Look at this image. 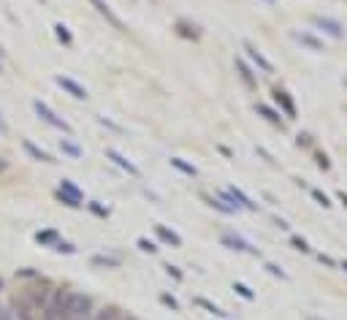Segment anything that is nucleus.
Masks as SVG:
<instances>
[{"label":"nucleus","instance_id":"f257e3e1","mask_svg":"<svg viewBox=\"0 0 347 320\" xmlns=\"http://www.w3.org/2000/svg\"><path fill=\"white\" fill-rule=\"evenodd\" d=\"M49 296H52V285L46 279H41L33 288H25L22 293L14 298V304H11L14 317L16 320H41V312H44Z\"/></svg>","mask_w":347,"mask_h":320},{"label":"nucleus","instance_id":"f03ea898","mask_svg":"<svg viewBox=\"0 0 347 320\" xmlns=\"http://www.w3.org/2000/svg\"><path fill=\"white\" fill-rule=\"evenodd\" d=\"M71 293L73 290H68V288H52V296L41 312V320H68Z\"/></svg>","mask_w":347,"mask_h":320},{"label":"nucleus","instance_id":"7ed1b4c3","mask_svg":"<svg viewBox=\"0 0 347 320\" xmlns=\"http://www.w3.org/2000/svg\"><path fill=\"white\" fill-rule=\"evenodd\" d=\"M68 320H92V298L84 293H71Z\"/></svg>","mask_w":347,"mask_h":320},{"label":"nucleus","instance_id":"20e7f679","mask_svg":"<svg viewBox=\"0 0 347 320\" xmlns=\"http://www.w3.org/2000/svg\"><path fill=\"white\" fill-rule=\"evenodd\" d=\"M54 195H57V201H63L65 206H71V209H79L82 201H84V193H82L79 187H76V185L71 182V179H63Z\"/></svg>","mask_w":347,"mask_h":320},{"label":"nucleus","instance_id":"39448f33","mask_svg":"<svg viewBox=\"0 0 347 320\" xmlns=\"http://www.w3.org/2000/svg\"><path fill=\"white\" fill-rule=\"evenodd\" d=\"M33 109H35V114L41 117L44 122H49L52 128L63 130V133H71V125H68V122H65V119H60V117H57V114H54V111H52L49 106H46L44 101H33Z\"/></svg>","mask_w":347,"mask_h":320},{"label":"nucleus","instance_id":"423d86ee","mask_svg":"<svg viewBox=\"0 0 347 320\" xmlns=\"http://www.w3.org/2000/svg\"><path fill=\"white\" fill-rule=\"evenodd\" d=\"M54 82L60 84V87H63L65 92H68L71 98H76V101H87V90L82 87V84H76L73 79H68V76H57Z\"/></svg>","mask_w":347,"mask_h":320},{"label":"nucleus","instance_id":"0eeeda50","mask_svg":"<svg viewBox=\"0 0 347 320\" xmlns=\"http://www.w3.org/2000/svg\"><path fill=\"white\" fill-rule=\"evenodd\" d=\"M90 3H92V8H95V11H98L101 16H106V22H111L114 27H117V30H125V25H122V19H120V16H117V14H114V11H111V8H109V6H106V3H103V0H90Z\"/></svg>","mask_w":347,"mask_h":320},{"label":"nucleus","instance_id":"6e6552de","mask_svg":"<svg viewBox=\"0 0 347 320\" xmlns=\"http://www.w3.org/2000/svg\"><path fill=\"white\" fill-rule=\"evenodd\" d=\"M106 157H111V160H114V163H117L120 168H125V171H128L130 176H141V171H139V168H136V166H133V163H130V160H128V157H125V155H120V152H117V149H106Z\"/></svg>","mask_w":347,"mask_h":320},{"label":"nucleus","instance_id":"1a4fd4ad","mask_svg":"<svg viewBox=\"0 0 347 320\" xmlns=\"http://www.w3.org/2000/svg\"><path fill=\"white\" fill-rule=\"evenodd\" d=\"M223 244H228L230 250H239V252H249V255H255V252H258V250L249 247L242 236H234V233H223Z\"/></svg>","mask_w":347,"mask_h":320},{"label":"nucleus","instance_id":"9d476101","mask_svg":"<svg viewBox=\"0 0 347 320\" xmlns=\"http://www.w3.org/2000/svg\"><path fill=\"white\" fill-rule=\"evenodd\" d=\"M22 147H25V149H27V152H30L35 160H41V163H54V157H52L49 152H44V149H38V147L33 144V141H27V138H25V141H22Z\"/></svg>","mask_w":347,"mask_h":320},{"label":"nucleus","instance_id":"9b49d317","mask_svg":"<svg viewBox=\"0 0 347 320\" xmlns=\"http://www.w3.org/2000/svg\"><path fill=\"white\" fill-rule=\"evenodd\" d=\"M274 101L285 109V114H287V117H293V114H296V106H293V101H291V95H287L285 90H277V92H274Z\"/></svg>","mask_w":347,"mask_h":320},{"label":"nucleus","instance_id":"f8f14e48","mask_svg":"<svg viewBox=\"0 0 347 320\" xmlns=\"http://www.w3.org/2000/svg\"><path fill=\"white\" fill-rule=\"evenodd\" d=\"M236 71H239V76L244 79V84H247L249 90H255V87H258V82H255V76H253V71L247 68V63H244V60H236Z\"/></svg>","mask_w":347,"mask_h":320},{"label":"nucleus","instance_id":"ddd939ff","mask_svg":"<svg viewBox=\"0 0 347 320\" xmlns=\"http://www.w3.org/2000/svg\"><path fill=\"white\" fill-rule=\"evenodd\" d=\"M155 231H158V236L163 239V242H168V244H174V247H179L182 244V239H179V233H174V231H168L166 225H155Z\"/></svg>","mask_w":347,"mask_h":320},{"label":"nucleus","instance_id":"4468645a","mask_svg":"<svg viewBox=\"0 0 347 320\" xmlns=\"http://www.w3.org/2000/svg\"><path fill=\"white\" fill-rule=\"evenodd\" d=\"M247 52H249V57H253V60H255V63H258V65H260V68H263L266 73H272V63H268V60L263 57V54H260V52L255 49L253 44H247Z\"/></svg>","mask_w":347,"mask_h":320},{"label":"nucleus","instance_id":"2eb2a0df","mask_svg":"<svg viewBox=\"0 0 347 320\" xmlns=\"http://www.w3.org/2000/svg\"><path fill=\"white\" fill-rule=\"evenodd\" d=\"M258 114H263L268 122H274V125H279V128H285V122L282 119H279V114H277V111L274 109H268L266 106V103H258Z\"/></svg>","mask_w":347,"mask_h":320},{"label":"nucleus","instance_id":"dca6fc26","mask_svg":"<svg viewBox=\"0 0 347 320\" xmlns=\"http://www.w3.org/2000/svg\"><path fill=\"white\" fill-rule=\"evenodd\" d=\"M315 25L325 27L331 35H342V25H339V22H331V19H320V16H315Z\"/></svg>","mask_w":347,"mask_h":320},{"label":"nucleus","instance_id":"f3484780","mask_svg":"<svg viewBox=\"0 0 347 320\" xmlns=\"http://www.w3.org/2000/svg\"><path fill=\"white\" fill-rule=\"evenodd\" d=\"M196 304L198 307H204V309H209L211 315H217V317H228V312H223L217 304H211V301H206V298H196Z\"/></svg>","mask_w":347,"mask_h":320},{"label":"nucleus","instance_id":"a211bd4d","mask_svg":"<svg viewBox=\"0 0 347 320\" xmlns=\"http://www.w3.org/2000/svg\"><path fill=\"white\" fill-rule=\"evenodd\" d=\"M296 38H298V41H301V44H306V46H312V49H317V52H320V49H323V44H320V41H317V38H315V35H306V33H301V35H296Z\"/></svg>","mask_w":347,"mask_h":320},{"label":"nucleus","instance_id":"6ab92c4d","mask_svg":"<svg viewBox=\"0 0 347 320\" xmlns=\"http://www.w3.org/2000/svg\"><path fill=\"white\" fill-rule=\"evenodd\" d=\"M35 239L41 244H57V242H60V239H57V231H41Z\"/></svg>","mask_w":347,"mask_h":320},{"label":"nucleus","instance_id":"aec40b11","mask_svg":"<svg viewBox=\"0 0 347 320\" xmlns=\"http://www.w3.org/2000/svg\"><path fill=\"white\" fill-rule=\"evenodd\" d=\"M234 290H236V293L242 296V298H247V301H253V298H255V293H253V290H249V288L244 285V282H236V285H234Z\"/></svg>","mask_w":347,"mask_h":320},{"label":"nucleus","instance_id":"412c9836","mask_svg":"<svg viewBox=\"0 0 347 320\" xmlns=\"http://www.w3.org/2000/svg\"><path fill=\"white\" fill-rule=\"evenodd\" d=\"M60 147H63V152H68V155H73V157H79V155H82V149L76 147V144H71L68 138H63V141H60Z\"/></svg>","mask_w":347,"mask_h":320},{"label":"nucleus","instance_id":"4be33fe9","mask_svg":"<svg viewBox=\"0 0 347 320\" xmlns=\"http://www.w3.org/2000/svg\"><path fill=\"white\" fill-rule=\"evenodd\" d=\"M54 30H57V38H60L63 44H68V46H71V41H73V38H71L68 27H65V25H57V27H54Z\"/></svg>","mask_w":347,"mask_h":320},{"label":"nucleus","instance_id":"5701e85b","mask_svg":"<svg viewBox=\"0 0 347 320\" xmlns=\"http://www.w3.org/2000/svg\"><path fill=\"white\" fill-rule=\"evenodd\" d=\"M177 30H179L182 35H185V38H198V33H196V27H192V30H190V27H187L185 22H177Z\"/></svg>","mask_w":347,"mask_h":320},{"label":"nucleus","instance_id":"b1692460","mask_svg":"<svg viewBox=\"0 0 347 320\" xmlns=\"http://www.w3.org/2000/svg\"><path fill=\"white\" fill-rule=\"evenodd\" d=\"M171 166H177L179 171H185V174H190V176H196V168H192V166H187V163H182L179 157H174V160H171Z\"/></svg>","mask_w":347,"mask_h":320},{"label":"nucleus","instance_id":"393cba45","mask_svg":"<svg viewBox=\"0 0 347 320\" xmlns=\"http://www.w3.org/2000/svg\"><path fill=\"white\" fill-rule=\"evenodd\" d=\"M312 198L320 204V206H331V198H329L325 193H320V190H312Z\"/></svg>","mask_w":347,"mask_h":320},{"label":"nucleus","instance_id":"a878e982","mask_svg":"<svg viewBox=\"0 0 347 320\" xmlns=\"http://www.w3.org/2000/svg\"><path fill=\"white\" fill-rule=\"evenodd\" d=\"M139 247H141L144 252H155V250H158V244H155V242H149V239H139Z\"/></svg>","mask_w":347,"mask_h":320},{"label":"nucleus","instance_id":"bb28decb","mask_svg":"<svg viewBox=\"0 0 347 320\" xmlns=\"http://www.w3.org/2000/svg\"><path fill=\"white\" fill-rule=\"evenodd\" d=\"M291 242H293V247H296V250H301V252H310V244H306L301 236H293Z\"/></svg>","mask_w":347,"mask_h":320},{"label":"nucleus","instance_id":"cd10ccee","mask_svg":"<svg viewBox=\"0 0 347 320\" xmlns=\"http://www.w3.org/2000/svg\"><path fill=\"white\" fill-rule=\"evenodd\" d=\"M95 266H117L120 261H114V258H92Z\"/></svg>","mask_w":347,"mask_h":320},{"label":"nucleus","instance_id":"c85d7f7f","mask_svg":"<svg viewBox=\"0 0 347 320\" xmlns=\"http://www.w3.org/2000/svg\"><path fill=\"white\" fill-rule=\"evenodd\" d=\"M54 250L57 252H76V247H73V244H68V242H57Z\"/></svg>","mask_w":347,"mask_h":320},{"label":"nucleus","instance_id":"c756f323","mask_svg":"<svg viewBox=\"0 0 347 320\" xmlns=\"http://www.w3.org/2000/svg\"><path fill=\"white\" fill-rule=\"evenodd\" d=\"M87 206H90V209L98 214V217H109V209H103V206H98V204H87Z\"/></svg>","mask_w":347,"mask_h":320},{"label":"nucleus","instance_id":"7c9ffc66","mask_svg":"<svg viewBox=\"0 0 347 320\" xmlns=\"http://www.w3.org/2000/svg\"><path fill=\"white\" fill-rule=\"evenodd\" d=\"M266 269H268V271H272V274H277V277H282V279L287 277V274H285V271H282V269H279V266H277V263H266Z\"/></svg>","mask_w":347,"mask_h":320},{"label":"nucleus","instance_id":"2f4dec72","mask_svg":"<svg viewBox=\"0 0 347 320\" xmlns=\"http://www.w3.org/2000/svg\"><path fill=\"white\" fill-rule=\"evenodd\" d=\"M160 298H163V304H168L171 309H177V307H179V304H177V298H174V296H168V293H163Z\"/></svg>","mask_w":347,"mask_h":320},{"label":"nucleus","instance_id":"473e14b6","mask_svg":"<svg viewBox=\"0 0 347 320\" xmlns=\"http://www.w3.org/2000/svg\"><path fill=\"white\" fill-rule=\"evenodd\" d=\"M166 271H168V274H174V277H177V279H182V274H179V271H177V266H166Z\"/></svg>","mask_w":347,"mask_h":320},{"label":"nucleus","instance_id":"72a5a7b5","mask_svg":"<svg viewBox=\"0 0 347 320\" xmlns=\"http://www.w3.org/2000/svg\"><path fill=\"white\" fill-rule=\"evenodd\" d=\"M0 133H8V125H6L3 119H0Z\"/></svg>","mask_w":347,"mask_h":320},{"label":"nucleus","instance_id":"f704fd0d","mask_svg":"<svg viewBox=\"0 0 347 320\" xmlns=\"http://www.w3.org/2000/svg\"><path fill=\"white\" fill-rule=\"evenodd\" d=\"M6 168H8V163H6L3 157H0V171H6Z\"/></svg>","mask_w":347,"mask_h":320},{"label":"nucleus","instance_id":"c9c22d12","mask_svg":"<svg viewBox=\"0 0 347 320\" xmlns=\"http://www.w3.org/2000/svg\"><path fill=\"white\" fill-rule=\"evenodd\" d=\"M342 269H344V271H347V261H344V263H342Z\"/></svg>","mask_w":347,"mask_h":320},{"label":"nucleus","instance_id":"e433bc0d","mask_svg":"<svg viewBox=\"0 0 347 320\" xmlns=\"http://www.w3.org/2000/svg\"><path fill=\"white\" fill-rule=\"evenodd\" d=\"M0 290H3V277H0Z\"/></svg>","mask_w":347,"mask_h":320},{"label":"nucleus","instance_id":"4c0bfd02","mask_svg":"<svg viewBox=\"0 0 347 320\" xmlns=\"http://www.w3.org/2000/svg\"><path fill=\"white\" fill-rule=\"evenodd\" d=\"M120 320H125V317H120ZM128 320H133V317H128Z\"/></svg>","mask_w":347,"mask_h":320},{"label":"nucleus","instance_id":"58836bf2","mask_svg":"<svg viewBox=\"0 0 347 320\" xmlns=\"http://www.w3.org/2000/svg\"><path fill=\"white\" fill-rule=\"evenodd\" d=\"M0 71H3V65H0Z\"/></svg>","mask_w":347,"mask_h":320},{"label":"nucleus","instance_id":"ea45409f","mask_svg":"<svg viewBox=\"0 0 347 320\" xmlns=\"http://www.w3.org/2000/svg\"><path fill=\"white\" fill-rule=\"evenodd\" d=\"M0 309H3V307H0Z\"/></svg>","mask_w":347,"mask_h":320}]
</instances>
